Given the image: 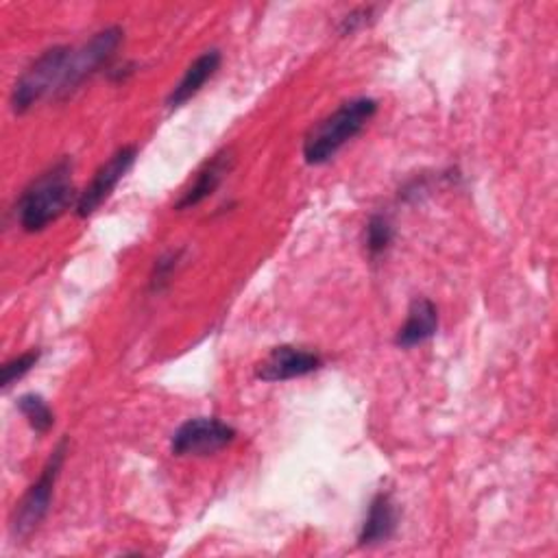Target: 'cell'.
<instances>
[{"instance_id":"6da1fadb","label":"cell","mask_w":558,"mask_h":558,"mask_svg":"<svg viewBox=\"0 0 558 558\" xmlns=\"http://www.w3.org/2000/svg\"><path fill=\"white\" fill-rule=\"evenodd\" d=\"M73 199L70 161L64 159L29 185L18 202L16 215L25 232H42L70 208Z\"/></svg>"},{"instance_id":"7a4b0ae2","label":"cell","mask_w":558,"mask_h":558,"mask_svg":"<svg viewBox=\"0 0 558 558\" xmlns=\"http://www.w3.org/2000/svg\"><path fill=\"white\" fill-rule=\"evenodd\" d=\"M378 103L374 99H351L334 114L321 120L303 142V157L308 164L319 166L329 161L349 140H353L376 116Z\"/></svg>"},{"instance_id":"3957f363","label":"cell","mask_w":558,"mask_h":558,"mask_svg":"<svg viewBox=\"0 0 558 558\" xmlns=\"http://www.w3.org/2000/svg\"><path fill=\"white\" fill-rule=\"evenodd\" d=\"M73 49L68 47H55L40 55L27 73L16 81L14 94H12V105L18 114H25L31 109L38 101H42L47 94L62 92L68 66H70Z\"/></svg>"},{"instance_id":"277c9868","label":"cell","mask_w":558,"mask_h":558,"mask_svg":"<svg viewBox=\"0 0 558 558\" xmlns=\"http://www.w3.org/2000/svg\"><path fill=\"white\" fill-rule=\"evenodd\" d=\"M66 452H68V443L62 441V443L55 447L53 456L49 458V463H47L42 476L38 478V482L27 491V495H25L23 502L18 504L16 519H14V523H12L16 536H27V534H31V532L42 523V519L47 517V512H49V508H51V499H53V489H55V482H57V478H60V471H62Z\"/></svg>"},{"instance_id":"5b68a950","label":"cell","mask_w":558,"mask_h":558,"mask_svg":"<svg viewBox=\"0 0 558 558\" xmlns=\"http://www.w3.org/2000/svg\"><path fill=\"white\" fill-rule=\"evenodd\" d=\"M236 439V430L219 419L197 417L177 428L170 441L174 456H210L228 447Z\"/></svg>"},{"instance_id":"8992f818","label":"cell","mask_w":558,"mask_h":558,"mask_svg":"<svg viewBox=\"0 0 558 558\" xmlns=\"http://www.w3.org/2000/svg\"><path fill=\"white\" fill-rule=\"evenodd\" d=\"M138 157L135 146H122L118 148L94 174L88 189L77 199V215L81 219L92 217L116 191V185L125 179V174L131 170L133 161Z\"/></svg>"},{"instance_id":"52a82bcc","label":"cell","mask_w":558,"mask_h":558,"mask_svg":"<svg viewBox=\"0 0 558 558\" xmlns=\"http://www.w3.org/2000/svg\"><path fill=\"white\" fill-rule=\"evenodd\" d=\"M120 42H122V29L109 27V29L96 34L83 49L73 51L68 75H66V81H64V88L60 94H70L88 77H92L101 66H105L118 51Z\"/></svg>"},{"instance_id":"ba28073f","label":"cell","mask_w":558,"mask_h":558,"mask_svg":"<svg viewBox=\"0 0 558 558\" xmlns=\"http://www.w3.org/2000/svg\"><path fill=\"white\" fill-rule=\"evenodd\" d=\"M321 368V355L301 347L282 345L275 347L256 368V376L262 382H284L314 374Z\"/></svg>"},{"instance_id":"9c48e42d","label":"cell","mask_w":558,"mask_h":558,"mask_svg":"<svg viewBox=\"0 0 558 558\" xmlns=\"http://www.w3.org/2000/svg\"><path fill=\"white\" fill-rule=\"evenodd\" d=\"M221 66V53L217 49L206 51L202 57H197L185 75L181 77V81L172 88L170 96H168V107H181L183 103H189L193 96H197L202 92V88L208 83V79L215 77V73Z\"/></svg>"},{"instance_id":"30bf717a","label":"cell","mask_w":558,"mask_h":558,"mask_svg":"<svg viewBox=\"0 0 558 558\" xmlns=\"http://www.w3.org/2000/svg\"><path fill=\"white\" fill-rule=\"evenodd\" d=\"M437 329H439L437 306L430 299L419 297L413 301L406 323L400 327L395 342L404 349H411V347H417V345L430 340L437 334Z\"/></svg>"},{"instance_id":"8fae6325","label":"cell","mask_w":558,"mask_h":558,"mask_svg":"<svg viewBox=\"0 0 558 558\" xmlns=\"http://www.w3.org/2000/svg\"><path fill=\"white\" fill-rule=\"evenodd\" d=\"M398 528V508L389 493H380L368 506L366 519L360 530V545H378L393 536Z\"/></svg>"},{"instance_id":"7c38bea8","label":"cell","mask_w":558,"mask_h":558,"mask_svg":"<svg viewBox=\"0 0 558 558\" xmlns=\"http://www.w3.org/2000/svg\"><path fill=\"white\" fill-rule=\"evenodd\" d=\"M232 168V155L228 151L215 155L197 174L195 183L191 185L189 191L183 193V197L177 204V210H189L195 208L199 204H204L208 197L215 195V191L221 185V181L225 179V174Z\"/></svg>"},{"instance_id":"4fadbf2b","label":"cell","mask_w":558,"mask_h":558,"mask_svg":"<svg viewBox=\"0 0 558 558\" xmlns=\"http://www.w3.org/2000/svg\"><path fill=\"white\" fill-rule=\"evenodd\" d=\"M18 408L21 413L25 415V419L29 421V426L38 432V434H47L53 424H55V415L51 411V406L36 393H29V395H23L18 400Z\"/></svg>"},{"instance_id":"5bb4252c","label":"cell","mask_w":558,"mask_h":558,"mask_svg":"<svg viewBox=\"0 0 558 558\" xmlns=\"http://www.w3.org/2000/svg\"><path fill=\"white\" fill-rule=\"evenodd\" d=\"M393 236H395V232H393V225H391V221L387 217H382V215L371 217L368 223H366V230H364L366 251L371 256L385 254L391 247Z\"/></svg>"},{"instance_id":"9a60e30c","label":"cell","mask_w":558,"mask_h":558,"mask_svg":"<svg viewBox=\"0 0 558 558\" xmlns=\"http://www.w3.org/2000/svg\"><path fill=\"white\" fill-rule=\"evenodd\" d=\"M40 360V351H27L10 362L3 364V389H10L14 382L23 380L29 371L38 364Z\"/></svg>"},{"instance_id":"2e32d148","label":"cell","mask_w":558,"mask_h":558,"mask_svg":"<svg viewBox=\"0 0 558 558\" xmlns=\"http://www.w3.org/2000/svg\"><path fill=\"white\" fill-rule=\"evenodd\" d=\"M374 8H362V10H355L353 14H349L345 21H342V25H340V31L347 36V34H353V31H358V29H362L368 21H371V16H374Z\"/></svg>"},{"instance_id":"e0dca14e","label":"cell","mask_w":558,"mask_h":558,"mask_svg":"<svg viewBox=\"0 0 558 558\" xmlns=\"http://www.w3.org/2000/svg\"><path fill=\"white\" fill-rule=\"evenodd\" d=\"M174 262H177V256L172 254V256H168V258H161L159 262H157V267H155V277H153V286H161L164 282H168V277H170V273H172V269H174Z\"/></svg>"}]
</instances>
